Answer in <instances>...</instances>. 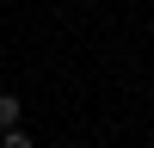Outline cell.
I'll list each match as a JSON object with an SVG mask.
<instances>
[{
    "mask_svg": "<svg viewBox=\"0 0 154 148\" xmlns=\"http://www.w3.org/2000/svg\"><path fill=\"white\" fill-rule=\"evenodd\" d=\"M0 148H31V136H25L19 123H12V130H0Z\"/></svg>",
    "mask_w": 154,
    "mask_h": 148,
    "instance_id": "obj_2",
    "label": "cell"
},
{
    "mask_svg": "<svg viewBox=\"0 0 154 148\" xmlns=\"http://www.w3.org/2000/svg\"><path fill=\"white\" fill-rule=\"evenodd\" d=\"M19 117H25V105H19V93H0V130H12Z\"/></svg>",
    "mask_w": 154,
    "mask_h": 148,
    "instance_id": "obj_1",
    "label": "cell"
}]
</instances>
